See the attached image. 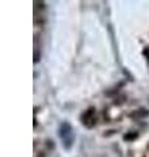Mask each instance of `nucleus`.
I'll return each instance as SVG.
<instances>
[{"instance_id": "nucleus-1", "label": "nucleus", "mask_w": 149, "mask_h": 157, "mask_svg": "<svg viewBox=\"0 0 149 157\" xmlns=\"http://www.w3.org/2000/svg\"><path fill=\"white\" fill-rule=\"evenodd\" d=\"M59 136L62 139V144L64 145L66 149H69L73 144V139H74V135H73V130L69 123L64 122L63 124H60V128H59Z\"/></svg>"}, {"instance_id": "nucleus-2", "label": "nucleus", "mask_w": 149, "mask_h": 157, "mask_svg": "<svg viewBox=\"0 0 149 157\" xmlns=\"http://www.w3.org/2000/svg\"><path fill=\"white\" fill-rule=\"evenodd\" d=\"M96 119H97L96 118V109H93V107H90L89 110H86L81 117L82 124L86 126L88 128H92V127L96 124Z\"/></svg>"}]
</instances>
